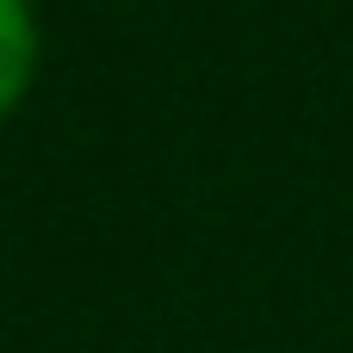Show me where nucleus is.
Listing matches in <instances>:
<instances>
[{"mask_svg":"<svg viewBox=\"0 0 353 353\" xmlns=\"http://www.w3.org/2000/svg\"><path fill=\"white\" fill-rule=\"evenodd\" d=\"M31 74V12L25 0H0V112L19 99Z\"/></svg>","mask_w":353,"mask_h":353,"instance_id":"nucleus-1","label":"nucleus"}]
</instances>
